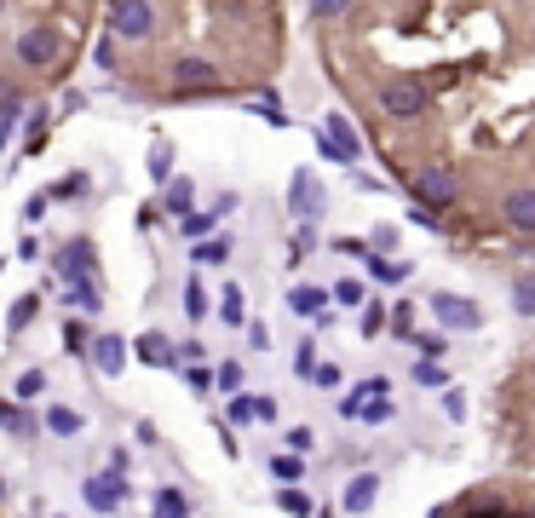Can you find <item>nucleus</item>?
<instances>
[{"label":"nucleus","mask_w":535,"mask_h":518,"mask_svg":"<svg viewBox=\"0 0 535 518\" xmlns=\"http://www.w3.org/2000/svg\"><path fill=\"white\" fill-rule=\"evenodd\" d=\"M380 110H386V116H397V121L420 116V110H426V87H420V81H409V75H397V81H386V87H380Z\"/></svg>","instance_id":"f257e3e1"},{"label":"nucleus","mask_w":535,"mask_h":518,"mask_svg":"<svg viewBox=\"0 0 535 518\" xmlns=\"http://www.w3.org/2000/svg\"><path fill=\"white\" fill-rule=\"evenodd\" d=\"M415 202H420L426 213H432V208H449V202H455V173H449V167H426V173L415 179Z\"/></svg>","instance_id":"f03ea898"},{"label":"nucleus","mask_w":535,"mask_h":518,"mask_svg":"<svg viewBox=\"0 0 535 518\" xmlns=\"http://www.w3.org/2000/svg\"><path fill=\"white\" fill-rule=\"evenodd\" d=\"M110 29L139 41V35L156 29V6H144V0H116V6H110Z\"/></svg>","instance_id":"7ed1b4c3"},{"label":"nucleus","mask_w":535,"mask_h":518,"mask_svg":"<svg viewBox=\"0 0 535 518\" xmlns=\"http://www.w3.org/2000/svg\"><path fill=\"white\" fill-rule=\"evenodd\" d=\"M432 311H438L443 329H478V306H472V300H461V294H438V300H432Z\"/></svg>","instance_id":"20e7f679"},{"label":"nucleus","mask_w":535,"mask_h":518,"mask_svg":"<svg viewBox=\"0 0 535 518\" xmlns=\"http://www.w3.org/2000/svg\"><path fill=\"white\" fill-rule=\"evenodd\" d=\"M18 58L24 64H52L58 58V29H24V41H18Z\"/></svg>","instance_id":"39448f33"},{"label":"nucleus","mask_w":535,"mask_h":518,"mask_svg":"<svg viewBox=\"0 0 535 518\" xmlns=\"http://www.w3.org/2000/svg\"><path fill=\"white\" fill-rule=\"evenodd\" d=\"M81 490H87V501H93L98 513H116L121 507V478L116 472H98V478H87Z\"/></svg>","instance_id":"423d86ee"},{"label":"nucleus","mask_w":535,"mask_h":518,"mask_svg":"<svg viewBox=\"0 0 535 518\" xmlns=\"http://www.w3.org/2000/svg\"><path fill=\"white\" fill-rule=\"evenodd\" d=\"M507 225L512 231H524V236H535V190H512L507 196Z\"/></svg>","instance_id":"0eeeda50"},{"label":"nucleus","mask_w":535,"mask_h":518,"mask_svg":"<svg viewBox=\"0 0 535 518\" xmlns=\"http://www.w3.org/2000/svg\"><path fill=\"white\" fill-rule=\"evenodd\" d=\"M213 81H219V75H213V64H202V58H179V64H173V87H213Z\"/></svg>","instance_id":"6e6552de"},{"label":"nucleus","mask_w":535,"mask_h":518,"mask_svg":"<svg viewBox=\"0 0 535 518\" xmlns=\"http://www.w3.org/2000/svg\"><path fill=\"white\" fill-rule=\"evenodd\" d=\"M328 150H334L340 162H357V133L346 127V116H328Z\"/></svg>","instance_id":"1a4fd4ad"},{"label":"nucleus","mask_w":535,"mask_h":518,"mask_svg":"<svg viewBox=\"0 0 535 518\" xmlns=\"http://www.w3.org/2000/svg\"><path fill=\"white\" fill-rule=\"evenodd\" d=\"M93 363L104 369V375H121V363H127V346H121L116 334H104V340H93Z\"/></svg>","instance_id":"9d476101"},{"label":"nucleus","mask_w":535,"mask_h":518,"mask_svg":"<svg viewBox=\"0 0 535 518\" xmlns=\"http://www.w3.org/2000/svg\"><path fill=\"white\" fill-rule=\"evenodd\" d=\"M374 490H380V478H369V472H363V478H351L346 507H351V513H369V507H374Z\"/></svg>","instance_id":"9b49d317"},{"label":"nucleus","mask_w":535,"mask_h":518,"mask_svg":"<svg viewBox=\"0 0 535 518\" xmlns=\"http://www.w3.org/2000/svg\"><path fill=\"white\" fill-rule=\"evenodd\" d=\"M139 357H144V363H156V369H167V363H173V346H167L162 334H144V340H139Z\"/></svg>","instance_id":"f8f14e48"},{"label":"nucleus","mask_w":535,"mask_h":518,"mask_svg":"<svg viewBox=\"0 0 535 518\" xmlns=\"http://www.w3.org/2000/svg\"><path fill=\"white\" fill-rule=\"evenodd\" d=\"M47 426H52V432H58V438H75V432H81V415H75V409H64V403H58V409H52V415H47Z\"/></svg>","instance_id":"ddd939ff"},{"label":"nucleus","mask_w":535,"mask_h":518,"mask_svg":"<svg viewBox=\"0 0 535 518\" xmlns=\"http://www.w3.org/2000/svg\"><path fill=\"white\" fill-rule=\"evenodd\" d=\"M288 306L300 311V317H317V311H323V294H317V288H294V300H288Z\"/></svg>","instance_id":"4468645a"},{"label":"nucleus","mask_w":535,"mask_h":518,"mask_svg":"<svg viewBox=\"0 0 535 518\" xmlns=\"http://www.w3.org/2000/svg\"><path fill=\"white\" fill-rule=\"evenodd\" d=\"M294 202L305 208V219L317 213V185H311V173H300V179H294Z\"/></svg>","instance_id":"2eb2a0df"},{"label":"nucleus","mask_w":535,"mask_h":518,"mask_svg":"<svg viewBox=\"0 0 535 518\" xmlns=\"http://www.w3.org/2000/svg\"><path fill=\"white\" fill-rule=\"evenodd\" d=\"M512 306L524 311V317H535V277H518V288H512Z\"/></svg>","instance_id":"dca6fc26"},{"label":"nucleus","mask_w":535,"mask_h":518,"mask_svg":"<svg viewBox=\"0 0 535 518\" xmlns=\"http://www.w3.org/2000/svg\"><path fill=\"white\" fill-rule=\"evenodd\" d=\"M41 392H47V375H41V369H29V375L18 380V398H29V403H35Z\"/></svg>","instance_id":"f3484780"},{"label":"nucleus","mask_w":535,"mask_h":518,"mask_svg":"<svg viewBox=\"0 0 535 518\" xmlns=\"http://www.w3.org/2000/svg\"><path fill=\"white\" fill-rule=\"evenodd\" d=\"M0 421L12 426V432H35V421H29L24 409H12V403H0Z\"/></svg>","instance_id":"a211bd4d"},{"label":"nucleus","mask_w":535,"mask_h":518,"mask_svg":"<svg viewBox=\"0 0 535 518\" xmlns=\"http://www.w3.org/2000/svg\"><path fill=\"white\" fill-rule=\"evenodd\" d=\"M225 254H231L225 242H202V248H196V265H225Z\"/></svg>","instance_id":"6ab92c4d"},{"label":"nucleus","mask_w":535,"mask_h":518,"mask_svg":"<svg viewBox=\"0 0 535 518\" xmlns=\"http://www.w3.org/2000/svg\"><path fill=\"white\" fill-rule=\"evenodd\" d=\"M225 323H242V288H225V306H219Z\"/></svg>","instance_id":"aec40b11"},{"label":"nucleus","mask_w":535,"mask_h":518,"mask_svg":"<svg viewBox=\"0 0 535 518\" xmlns=\"http://www.w3.org/2000/svg\"><path fill=\"white\" fill-rule=\"evenodd\" d=\"M185 311H190V317H208V294H202L196 283L185 288Z\"/></svg>","instance_id":"412c9836"},{"label":"nucleus","mask_w":535,"mask_h":518,"mask_svg":"<svg viewBox=\"0 0 535 518\" xmlns=\"http://www.w3.org/2000/svg\"><path fill=\"white\" fill-rule=\"evenodd\" d=\"M35 306H41V300H35V294H29V300H18V306H12V329H24L29 317H35Z\"/></svg>","instance_id":"4be33fe9"},{"label":"nucleus","mask_w":535,"mask_h":518,"mask_svg":"<svg viewBox=\"0 0 535 518\" xmlns=\"http://www.w3.org/2000/svg\"><path fill=\"white\" fill-rule=\"evenodd\" d=\"M282 507H288L294 518H305V513H311V501H305L300 490H282Z\"/></svg>","instance_id":"5701e85b"},{"label":"nucleus","mask_w":535,"mask_h":518,"mask_svg":"<svg viewBox=\"0 0 535 518\" xmlns=\"http://www.w3.org/2000/svg\"><path fill=\"white\" fill-rule=\"evenodd\" d=\"M271 467H277V478H300V455H277Z\"/></svg>","instance_id":"b1692460"},{"label":"nucleus","mask_w":535,"mask_h":518,"mask_svg":"<svg viewBox=\"0 0 535 518\" xmlns=\"http://www.w3.org/2000/svg\"><path fill=\"white\" fill-rule=\"evenodd\" d=\"M12 116H18V98H0V139L12 133Z\"/></svg>","instance_id":"393cba45"},{"label":"nucleus","mask_w":535,"mask_h":518,"mask_svg":"<svg viewBox=\"0 0 535 518\" xmlns=\"http://www.w3.org/2000/svg\"><path fill=\"white\" fill-rule=\"evenodd\" d=\"M208 225H213V213H185V231H190V236H202Z\"/></svg>","instance_id":"a878e982"},{"label":"nucleus","mask_w":535,"mask_h":518,"mask_svg":"<svg viewBox=\"0 0 535 518\" xmlns=\"http://www.w3.org/2000/svg\"><path fill=\"white\" fill-rule=\"evenodd\" d=\"M167 202H173V208H179V213H185V208H190V185H185V179H179V185L167 190Z\"/></svg>","instance_id":"bb28decb"},{"label":"nucleus","mask_w":535,"mask_h":518,"mask_svg":"<svg viewBox=\"0 0 535 518\" xmlns=\"http://www.w3.org/2000/svg\"><path fill=\"white\" fill-rule=\"evenodd\" d=\"M288 449H294V455H305V449H311V432H305V426H294V432H288Z\"/></svg>","instance_id":"cd10ccee"},{"label":"nucleus","mask_w":535,"mask_h":518,"mask_svg":"<svg viewBox=\"0 0 535 518\" xmlns=\"http://www.w3.org/2000/svg\"><path fill=\"white\" fill-rule=\"evenodd\" d=\"M162 518H185V501H179V495H173V490L162 495Z\"/></svg>","instance_id":"c85d7f7f"}]
</instances>
